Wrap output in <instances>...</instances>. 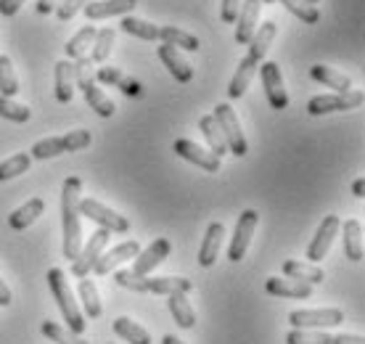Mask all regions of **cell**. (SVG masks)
<instances>
[{"label": "cell", "instance_id": "603a6c76", "mask_svg": "<svg viewBox=\"0 0 365 344\" xmlns=\"http://www.w3.org/2000/svg\"><path fill=\"white\" fill-rule=\"evenodd\" d=\"M96 80L103 82V85H111V88H119L122 93H128V96H140V85L133 77H128L125 72H119L117 66H98Z\"/></svg>", "mask_w": 365, "mask_h": 344}, {"label": "cell", "instance_id": "ab89813d", "mask_svg": "<svg viewBox=\"0 0 365 344\" xmlns=\"http://www.w3.org/2000/svg\"><path fill=\"white\" fill-rule=\"evenodd\" d=\"M286 344H331V336L323 334L320 328H294L286 336Z\"/></svg>", "mask_w": 365, "mask_h": 344}, {"label": "cell", "instance_id": "9c48e42d", "mask_svg": "<svg viewBox=\"0 0 365 344\" xmlns=\"http://www.w3.org/2000/svg\"><path fill=\"white\" fill-rule=\"evenodd\" d=\"M257 223H259V215L257 209H244L236 220V231H233V238H230V249L228 257L230 263H241L244 254H247L249 244H252V236L257 231Z\"/></svg>", "mask_w": 365, "mask_h": 344}, {"label": "cell", "instance_id": "f6af8a7d", "mask_svg": "<svg viewBox=\"0 0 365 344\" xmlns=\"http://www.w3.org/2000/svg\"><path fill=\"white\" fill-rule=\"evenodd\" d=\"M85 3H91V0H61V3H58V9H56V14H58L61 21H69L77 11L83 9Z\"/></svg>", "mask_w": 365, "mask_h": 344}, {"label": "cell", "instance_id": "bcb514c9", "mask_svg": "<svg viewBox=\"0 0 365 344\" xmlns=\"http://www.w3.org/2000/svg\"><path fill=\"white\" fill-rule=\"evenodd\" d=\"M238 9H241V0H222V11H220V19L225 24H233L238 16Z\"/></svg>", "mask_w": 365, "mask_h": 344}, {"label": "cell", "instance_id": "f546056e", "mask_svg": "<svg viewBox=\"0 0 365 344\" xmlns=\"http://www.w3.org/2000/svg\"><path fill=\"white\" fill-rule=\"evenodd\" d=\"M283 273H286V278H297V281L304 283H320L326 278L320 268H315L312 263H299V260H286L283 263Z\"/></svg>", "mask_w": 365, "mask_h": 344}, {"label": "cell", "instance_id": "60d3db41", "mask_svg": "<svg viewBox=\"0 0 365 344\" xmlns=\"http://www.w3.org/2000/svg\"><path fill=\"white\" fill-rule=\"evenodd\" d=\"M43 334L56 344H88L80 334L66 331V328H61L58 323H53V320H46V323H43Z\"/></svg>", "mask_w": 365, "mask_h": 344}, {"label": "cell", "instance_id": "1f68e13d", "mask_svg": "<svg viewBox=\"0 0 365 344\" xmlns=\"http://www.w3.org/2000/svg\"><path fill=\"white\" fill-rule=\"evenodd\" d=\"M114 334L122 336L130 344H151V334L143 326H138L135 320H130V318H117L114 320Z\"/></svg>", "mask_w": 365, "mask_h": 344}, {"label": "cell", "instance_id": "9a60e30c", "mask_svg": "<svg viewBox=\"0 0 365 344\" xmlns=\"http://www.w3.org/2000/svg\"><path fill=\"white\" fill-rule=\"evenodd\" d=\"M259 11H262V0H244L241 9H238L236 16V43L238 46H247L252 35L257 29V21H259Z\"/></svg>", "mask_w": 365, "mask_h": 344}, {"label": "cell", "instance_id": "ee69618b", "mask_svg": "<svg viewBox=\"0 0 365 344\" xmlns=\"http://www.w3.org/2000/svg\"><path fill=\"white\" fill-rule=\"evenodd\" d=\"M114 281H117L122 289H130V291H135V294H148L146 275H138V273H133V270H117Z\"/></svg>", "mask_w": 365, "mask_h": 344}, {"label": "cell", "instance_id": "5bb4252c", "mask_svg": "<svg viewBox=\"0 0 365 344\" xmlns=\"http://www.w3.org/2000/svg\"><path fill=\"white\" fill-rule=\"evenodd\" d=\"M170 252H173V244H170L167 238H156V241H151V246H148L146 252H138L135 257H133V260H135L133 273L148 275L154 268H159V265L165 263L167 257H170Z\"/></svg>", "mask_w": 365, "mask_h": 344}, {"label": "cell", "instance_id": "4316f807", "mask_svg": "<svg viewBox=\"0 0 365 344\" xmlns=\"http://www.w3.org/2000/svg\"><path fill=\"white\" fill-rule=\"evenodd\" d=\"M199 130L204 133V138H207L212 154H215V156L228 154V143H225V138H222V130L217 127V119H215V114H204V117L199 119Z\"/></svg>", "mask_w": 365, "mask_h": 344}, {"label": "cell", "instance_id": "ffe728a7", "mask_svg": "<svg viewBox=\"0 0 365 344\" xmlns=\"http://www.w3.org/2000/svg\"><path fill=\"white\" fill-rule=\"evenodd\" d=\"M222 238H225L222 223H210L207 233H204V241H201V249H199L201 268H212V265H215V260H217V254H220V246H222Z\"/></svg>", "mask_w": 365, "mask_h": 344}, {"label": "cell", "instance_id": "f1b7e54d", "mask_svg": "<svg viewBox=\"0 0 365 344\" xmlns=\"http://www.w3.org/2000/svg\"><path fill=\"white\" fill-rule=\"evenodd\" d=\"M167 308H170L175 323L180 328L196 326V313H193L191 302L185 299V294H170V297H167Z\"/></svg>", "mask_w": 365, "mask_h": 344}, {"label": "cell", "instance_id": "52a82bcc", "mask_svg": "<svg viewBox=\"0 0 365 344\" xmlns=\"http://www.w3.org/2000/svg\"><path fill=\"white\" fill-rule=\"evenodd\" d=\"M109 231L106 228H98L96 233L88 236V244H83V249H80V254L72 260V275H77V278H85L88 273L93 270V265L98 263V257L103 254V249L109 246Z\"/></svg>", "mask_w": 365, "mask_h": 344}, {"label": "cell", "instance_id": "836d02e7", "mask_svg": "<svg viewBox=\"0 0 365 344\" xmlns=\"http://www.w3.org/2000/svg\"><path fill=\"white\" fill-rule=\"evenodd\" d=\"M159 40H165L170 46L180 48V51H193V54L201 48L199 37L188 35V32H182L178 27H159Z\"/></svg>", "mask_w": 365, "mask_h": 344}, {"label": "cell", "instance_id": "7a4b0ae2", "mask_svg": "<svg viewBox=\"0 0 365 344\" xmlns=\"http://www.w3.org/2000/svg\"><path fill=\"white\" fill-rule=\"evenodd\" d=\"M74 85L83 91L88 106H91L98 117H111V114H114V103H111L109 96L96 85V77H93V59H88V56L74 59Z\"/></svg>", "mask_w": 365, "mask_h": 344}, {"label": "cell", "instance_id": "d590c367", "mask_svg": "<svg viewBox=\"0 0 365 344\" xmlns=\"http://www.w3.org/2000/svg\"><path fill=\"white\" fill-rule=\"evenodd\" d=\"M77 291H80V299H83L85 315L98 318L101 315V299H98V289H96V283L85 275V278H80V286H77Z\"/></svg>", "mask_w": 365, "mask_h": 344}, {"label": "cell", "instance_id": "d4e9b609", "mask_svg": "<svg viewBox=\"0 0 365 344\" xmlns=\"http://www.w3.org/2000/svg\"><path fill=\"white\" fill-rule=\"evenodd\" d=\"M312 80L323 82L326 88H331L334 93H344V91H352V80H349L347 74L336 72V69H331V66H323V64H315L310 69Z\"/></svg>", "mask_w": 365, "mask_h": 344}, {"label": "cell", "instance_id": "f35d334b", "mask_svg": "<svg viewBox=\"0 0 365 344\" xmlns=\"http://www.w3.org/2000/svg\"><path fill=\"white\" fill-rule=\"evenodd\" d=\"M29 164H32V156L29 154L9 156L6 162H0V181H11V178H16V175H21V172H27Z\"/></svg>", "mask_w": 365, "mask_h": 344}, {"label": "cell", "instance_id": "f907efd6", "mask_svg": "<svg viewBox=\"0 0 365 344\" xmlns=\"http://www.w3.org/2000/svg\"><path fill=\"white\" fill-rule=\"evenodd\" d=\"M11 302H14V297H11V289L3 283V278H0V308H9Z\"/></svg>", "mask_w": 365, "mask_h": 344}, {"label": "cell", "instance_id": "d6a6232c", "mask_svg": "<svg viewBox=\"0 0 365 344\" xmlns=\"http://www.w3.org/2000/svg\"><path fill=\"white\" fill-rule=\"evenodd\" d=\"M119 27H122V32H128V35L138 37V40H159V27H154L151 21H143V19H135V16H122V21H119Z\"/></svg>", "mask_w": 365, "mask_h": 344}, {"label": "cell", "instance_id": "6da1fadb", "mask_svg": "<svg viewBox=\"0 0 365 344\" xmlns=\"http://www.w3.org/2000/svg\"><path fill=\"white\" fill-rule=\"evenodd\" d=\"M83 181L80 178H66L61 188V226H64V257L74 260L83 249V215H80V196Z\"/></svg>", "mask_w": 365, "mask_h": 344}, {"label": "cell", "instance_id": "7bdbcfd3", "mask_svg": "<svg viewBox=\"0 0 365 344\" xmlns=\"http://www.w3.org/2000/svg\"><path fill=\"white\" fill-rule=\"evenodd\" d=\"M278 3H283V6L292 11L294 16H299L304 24H315L320 19V11L315 9L312 3H307V0H278Z\"/></svg>", "mask_w": 365, "mask_h": 344}, {"label": "cell", "instance_id": "c3c4849f", "mask_svg": "<svg viewBox=\"0 0 365 344\" xmlns=\"http://www.w3.org/2000/svg\"><path fill=\"white\" fill-rule=\"evenodd\" d=\"M331 344H365V342H363V336L339 334V336H331Z\"/></svg>", "mask_w": 365, "mask_h": 344}, {"label": "cell", "instance_id": "3957f363", "mask_svg": "<svg viewBox=\"0 0 365 344\" xmlns=\"http://www.w3.org/2000/svg\"><path fill=\"white\" fill-rule=\"evenodd\" d=\"M48 286H51V294H53L56 305H58V310H61V315H64L69 331H72V334H83L85 318H83V313H80V308H77V302H74L64 270L51 268V270H48Z\"/></svg>", "mask_w": 365, "mask_h": 344}, {"label": "cell", "instance_id": "2e32d148", "mask_svg": "<svg viewBox=\"0 0 365 344\" xmlns=\"http://www.w3.org/2000/svg\"><path fill=\"white\" fill-rule=\"evenodd\" d=\"M138 252H140V244H138V241H125V244H119V246H114V249H109V252L101 254L98 263L93 265V270L98 273V275H109V273L117 270L122 263L133 260Z\"/></svg>", "mask_w": 365, "mask_h": 344}, {"label": "cell", "instance_id": "30bf717a", "mask_svg": "<svg viewBox=\"0 0 365 344\" xmlns=\"http://www.w3.org/2000/svg\"><path fill=\"white\" fill-rule=\"evenodd\" d=\"M344 320V313L339 308H320V310H292L289 323L294 328H331Z\"/></svg>", "mask_w": 365, "mask_h": 344}, {"label": "cell", "instance_id": "4dcf8cb0", "mask_svg": "<svg viewBox=\"0 0 365 344\" xmlns=\"http://www.w3.org/2000/svg\"><path fill=\"white\" fill-rule=\"evenodd\" d=\"M344 252L352 263L363 260V226L357 220H347L344 223Z\"/></svg>", "mask_w": 365, "mask_h": 344}, {"label": "cell", "instance_id": "11a10c76", "mask_svg": "<svg viewBox=\"0 0 365 344\" xmlns=\"http://www.w3.org/2000/svg\"><path fill=\"white\" fill-rule=\"evenodd\" d=\"M262 3H275V0H262Z\"/></svg>", "mask_w": 365, "mask_h": 344}, {"label": "cell", "instance_id": "ba28073f", "mask_svg": "<svg viewBox=\"0 0 365 344\" xmlns=\"http://www.w3.org/2000/svg\"><path fill=\"white\" fill-rule=\"evenodd\" d=\"M363 103V91H344V93H331V96H315L307 103V111L312 117H323V114H334V111H349L357 109Z\"/></svg>", "mask_w": 365, "mask_h": 344}, {"label": "cell", "instance_id": "8d00e7d4", "mask_svg": "<svg viewBox=\"0 0 365 344\" xmlns=\"http://www.w3.org/2000/svg\"><path fill=\"white\" fill-rule=\"evenodd\" d=\"M19 91H21V88H19L16 72H14V64H11L9 56H0V96L14 98Z\"/></svg>", "mask_w": 365, "mask_h": 344}, {"label": "cell", "instance_id": "4fadbf2b", "mask_svg": "<svg viewBox=\"0 0 365 344\" xmlns=\"http://www.w3.org/2000/svg\"><path fill=\"white\" fill-rule=\"evenodd\" d=\"M173 148L180 159L196 164V167H201V170H207V172L220 170V156H215L212 151H207V148H201L199 143H193V141H188V138H178Z\"/></svg>", "mask_w": 365, "mask_h": 344}, {"label": "cell", "instance_id": "e575fe53", "mask_svg": "<svg viewBox=\"0 0 365 344\" xmlns=\"http://www.w3.org/2000/svg\"><path fill=\"white\" fill-rule=\"evenodd\" d=\"M93 37H96V27H93V24H85L77 35L69 37V43L64 46L66 59H80V56L88 54V46H93Z\"/></svg>", "mask_w": 365, "mask_h": 344}, {"label": "cell", "instance_id": "681fc988", "mask_svg": "<svg viewBox=\"0 0 365 344\" xmlns=\"http://www.w3.org/2000/svg\"><path fill=\"white\" fill-rule=\"evenodd\" d=\"M61 0H37V14H51V11L58 9Z\"/></svg>", "mask_w": 365, "mask_h": 344}, {"label": "cell", "instance_id": "b9f144b4", "mask_svg": "<svg viewBox=\"0 0 365 344\" xmlns=\"http://www.w3.org/2000/svg\"><path fill=\"white\" fill-rule=\"evenodd\" d=\"M0 117L9 119V122H19V125H24V122H29L32 111H29L27 106H21V103H14V101L6 98V96H0Z\"/></svg>", "mask_w": 365, "mask_h": 344}, {"label": "cell", "instance_id": "816d5d0a", "mask_svg": "<svg viewBox=\"0 0 365 344\" xmlns=\"http://www.w3.org/2000/svg\"><path fill=\"white\" fill-rule=\"evenodd\" d=\"M352 193H355V196H360V199L365 196V181H363V178H357V181L352 183Z\"/></svg>", "mask_w": 365, "mask_h": 344}, {"label": "cell", "instance_id": "7402d4cb", "mask_svg": "<svg viewBox=\"0 0 365 344\" xmlns=\"http://www.w3.org/2000/svg\"><path fill=\"white\" fill-rule=\"evenodd\" d=\"M275 35H278V24H275V21H265V24H259V27L255 29V35H252V40L247 43L249 56L262 64V59H265L267 51H270V46H273Z\"/></svg>", "mask_w": 365, "mask_h": 344}, {"label": "cell", "instance_id": "44dd1931", "mask_svg": "<svg viewBox=\"0 0 365 344\" xmlns=\"http://www.w3.org/2000/svg\"><path fill=\"white\" fill-rule=\"evenodd\" d=\"M257 69H259V61H257V59H252L249 54L244 56L241 61H238L236 74H233V80H230V85H228V96H230V98H241V96L247 93L249 82L255 80Z\"/></svg>", "mask_w": 365, "mask_h": 344}, {"label": "cell", "instance_id": "74e56055", "mask_svg": "<svg viewBox=\"0 0 365 344\" xmlns=\"http://www.w3.org/2000/svg\"><path fill=\"white\" fill-rule=\"evenodd\" d=\"M111 46H114V29L111 27H103V29H96V37H93V61L101 64L106 61L111 54Z\"/></svg>", "mask_w": 365, "mask_h": 344}, {"label": "cell", "instance_id": "5b68a950", "mask_svg": "<svg viewBox=\"0 0 365 344\" xmlns=\"http://www.w3.org/2000/svg\"><path fill=\"white\" fill-rule=\"evenodd\" d=\"M80 215L96 223L98 228H106L109 233H128L130 231V220L109 209L106 204H101L98 199H80Z\"/></svg>", "mask_w": 365, "mask_h": 344}, {"label": "cell", "instance_id": "484cf974", "mask_svg": "<svg viewBox=\"0 0 365 344\" xmlns=\"http://www.w3.org/2000/svg\"><path fill=\"white\" fill-rule=\"evenodd\" d=\"M193 289V283L188 278H180V275H162V278H148V291L151 294H162V297H170V294H188Z\"/></svg>", "mask_w": 365, "mask_h": 344}, {"label": "cell", "instance_id": "7dc6e473", "mask_svg": "<svg viewBox=\"0 0 365 344\" xmlns=\"http://www.w3.org/2000/svg\"><path fill=\"white\" fill-rule=\"evenodd\" d=\"M21 6H24V0H0V14L3 16H16Z\"/></svg>", "mask_w": 365, "mask_h": 344}, {"label": "cell", "instance_id": "db71d44e", "mask_svg": "<svg viewBox=\"0 0 365 344\" xmlns=\"http://www.w3.org/2000/svg\"><path fill=\"white\" fill-rule=\"evenodd\" d=\"M307 3H312V6H315V3H320V0H307Z\"/></svg>", "mask_w": 365, "mask_h": 344}, {"label": "cell", "instance_id": "e0dca14e", "mask_svg": "<svg viewBox=\"0 0 365 344\" xmlns=\"http://www.w3.org/2000/svg\"><path fill=\"white\" fill-rule=\"evenodd\" d=\"M265 291L278 299H310L312 283L297 281V278H267Z\"/></svg>", "mask_w": 365, "mask_h": 344}, {"label": "cell", "instance_id": "8fae6325", "mask_svg": "<svg viewBox=\"0 0 365 344\" xmlns=\"http://www.w3.org/2000/svg\"><path fill=\"white\" fill-rule=\"evenodd\" d=\"M339 228H341V220L336 218V215H326V218L320 220V228L315 231V236H312L310 246H307V263H320L326 254H329L331 244H334V238H336Z\"/></svg>", "mask_w": 365, "mask_h": 344}, {"label": "cell", "instance_id": "cb8c5ba5", "mask_svg": "<svg viewBox=\"0 0 365 344\" xmlns=\"http://www.w3.org/2000/svg\"><path fill=\"white\" fill-rule=\"evenodd\" d=\"M74 96V61L64 59L56 64V101L69 103Z\"/></svg>", "mask_w": 365, "mask_h": 344}, {"label": "cell", "instance_id": "d6986e66", "mask_svg": "<svg viewBox=\"0 0 365 344\" xmlns=\"http://www.w3.org/2000/svg\"><path fill=\"white\" fill-rule=\"evenodd\" d=\"M159 59L165 61V66L170 69V74H173L178 82H191L193 80V66L182 59L180 48L165 43V46H159Z\"/></svg>", "mask_w": 365, "mask_h": 344}, {"label": "cell", "instance_id": "f5cc1de1", "mask_svg": "<svg viewBox=\"0 0 365 344\" xmlns=\"http://www.w3.org/2000/svg\"><path fill=\"white\" fill-rule=\"evenodd\" d=\"M162 344H185L182 339H178V336H173V334H167L165 339H162Z\"/></svg>", "mask_w": 365, "mask_h": 344}, {"label": "cell", "instance_id": "8992f818", "mask_svg": "<svg viewBox=\"0 0 365 344\" xmlns=\"http://www.w3.org/2000/svg\"><path fill=\"white\" fill-rule=\"evenodd\" d=\"M215 119H217V127L222 130V138H225V143H228L230 154L247 156L249 146H247L244 133H241V122H238L236 111L230 109L228 103H217V106H215Z\"/></svg>", "mask_w": 365, "mask_h": 344}, {"label": "cell", "instance_id": "83f0119b", "mask_svg": "<svg viewBox=\"0 0 365 344\" xmlns=\"http://www.w3.org/2000/svg\"><path fill=\"white\" fill-rule=\"evenodd\" d=\"M43 212H46V201H43V199H29L24 207H19L16 212L11 215L9 226L14 228V231H24V228L32 226V223H35Z\"/></svg>", "mask_w": 365, "mask_h": 344}, {"label": "cell", "instance_id": "7c38bea8", "mask_svg": "<svg viewBox=\"0 0 365 344\" xmlns=\"http://www.w3.org/2000/svg\"><path fill=\"white\" fill-rule=\"evenodd\" d=\"M259 77H262V85H265V96L270 101V106L273 109H286L289 106V93L283 88V74L278 69V64L275 61H267V64H259Z\"/></svg>", "mask_w": 365, "mask_h": 344}, {"label": "cell", "instance_id": "ac0fdd59", "mask_svg": "<svg viewBox=\"0 0 365 344\" xmlns=\"http://www.w3.org/2000/svg\"><path fill=\"white\" fill-rule=\"evenodd\" d=\"M138 0H91L85 3V16L88 19H109V16H128L135 9Z\"/></svg>", "mask_w": 365, "mask_h": 344}, {"label": "cell", "instance_id": "277c9868", "mask_svg": "<svg viewBox=\"0 0 365 344\" xmlns=\"http://www.w3.org/2000/svg\"><path fill=\"white\" fill-rule=\"evenodd\" d=\"M91 146V133L88 130H72L66 136L58 138H43L32 146V159H53L58 154H69V151H83Z\"/></svg>", "mask_w": 365, "mask_h": 344}]
</instances>
